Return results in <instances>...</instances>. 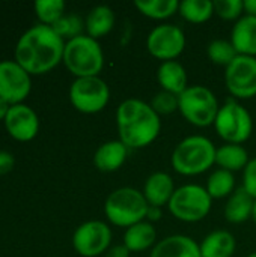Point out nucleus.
<instances>
[{"label": "nucleus", "instance_id": "nucleus-19", "mask_svg": "<svg viewBox=\"0 0 256 257\" xmlns=\"http://www.w3.org/2000/svg\"><path fill=\"white\" fill-rule=\"evenodd\" d=\"M157 81L161 86V90L174 95H181L189 87L186 68L178 60L161 62L157 69Z\"/></svg>", "mask_w": 256, "mask_h": 257}, {"label": "nucleus", "instance_id": "nucleus-37", "mask_svg": "<svg viewBox=\"0 0 256 257\" xmlns=\"http://www.w3.org/2000/svg\"><path fill=\"white\" fill-rule=\"evenodd\" d=\"M243 9H244V15L256 17V0H244Z\"/></svg>", "mask_w": 256, "mask_h": 257}, {"label": "nucleus", "instance_id": "nucleus-11", "mask_svg": "<svg viewBox=\"0 0 256 257\" xmlns=\"http://www.w3.org/2000/svg\"><path fill=\"white\" fill-rule=\"evenodd\" d=\"M225 84L229 93L238 99L256 96V57L238 54L225 68Z\"/></svg>", "mask_w": 256, "mask_h": 257}, {"label": "nucleus", "instance_id": "nucleus-16", "mask_svg": "<svg viewBox=\"0 0 256 257\" xmlns=\"http://www.w3.org/2000/svg\"><path fill=\"white\" fill-rule=\"evenodd\" d=\"M175 190L177 188L174 185V179L170 175L164 172H155L146 179L142 193L149 206L161 208L169 205Z\"/></svg>", "mask_w": 256, "mask_h": 257}, {"label": "nucleus", "instance_id": "nucleus-2", "mask_svg": "<svg viewBox=\"0 0 256 257\" xmlns=\"http://www.w3.org/2000/svg\"><path fill=\"white\" fill-rule=\"evenodd\" d=\"M116 128L119 140L128 149H142L157 140L161 120L151 104L130 98L122 101L116 110Z\"/></svg>", "mask_w": 256, "mask_h": 257}, {"label": "nucleus", "instance_id": "nucleus-31", "mask_svg": "<svg viewBox=\"0 0 256 257\" xmlns=\"http://www.w3.org/2000/svg\"><path fill=\"white\" fill-rule=\"evenodd\" d=\"M243 9V0H216L214 2V14L226 21L240 20Z\"/></svg>", "mask_w": 256, "mask_h": 257}, {"label": "nucleus", "instance_id": "nucleus-33", "mask_svg": "<svg viewBox=\"0 0 256 257\" xmlns=\"http://www.w3.org/2000/svg\"><path fill=\"white\" fill-rule=\"evenodd\" d=\"M256 200V158L250 160L243 170V185H241Z\"/></svg>", "mask_w": 256, "mask_h": 257}, {"label": "nucleus", "instance_id": "nucleus-18", "mask_svg": "<svg viewBox=\"0 0 256 257\" xmlns=\"http://www.w3.org/2000/svg\"><path fill=\"white\" fill-rule=\"evenodd\" d=\"M128 155V148L121 140L103 143L94 154V164L100 172L112 173L121 169Z\"/></svg>", "mask_w": 256, "mask_h": 257}, {"label": "nucleus", "instance_id": "nucleus-10", "mask_svg": "<svg viewBox=\"0 0 256 257\" xmlns=\"http://www.w3.org/2000/svg\"><path fill=\"white\" fill-rule=\"evenodd\" d=\"M112 244V229L107 223L91 220L80 224L72 235V247L83 257L106 254Z\"/></svg>", "mask_w": 256, "mask_h": 257}, {"label": "nucleus", "instance_id": "nucleus-6", "mask_svg": "<svg viewBox=\"0 0 256 257\" xmlns=\"http://www.w3.org/2000/svg\"><path fill=\"white\" fill-rule=\"evenodd\" d=\"M219 110V101L208 87L189 86L178 95V111L189 123L198 128L214 125Z\"/></svg>", "mask_w": 256, "mask_h": 257}, {"label": "nucleus", "instance_id": "nucleus-35", "mask_svg": "<svg viewBox=\"0 0 256 257\" xmlns=\"http://www.w3.org/2000/svg\"><path fill=\"white\" fill-rule=\"evenodd\" d=\"M106 257H130V250L122 244V245H115L107 250Z\"/></svg>", "mask_w": 256, "mask_h": 257}, {"label": "nucleus", "instance_id": "nucleus-28", "mask_svg": "<svg viewBox=\"0 0 256 257\" xmlns=\"http://www.w3.org/2000/svg\"><path fill=\"white\" fill-rule=\"evenodd\" d=\"M35 12L42 24L53 26L57 20H60L65 15V2L63 0H36Z\"/></svg>", "mask_w": 256, "mask_h": 257}, {"label": "nucleus", "instance_id": "nucleus-5", "mask_svg": "<svg viewBox=\"0 0 256 257\" xmlns=\"http://www.w3.org/2000/svg\"><path fill=\"white\" fill-rule=\"evenodd\" d=\"M149 205L142 191L122 187L110 193L104 203L106 218L116 227H131L140 221H145Z\"/></svg>", "mask_w": 256, "mask_h": 257}, {"label": "nucleus", "instance_id": "nucleus-17", "mask_svg": "<svg viewBox=\"0 0 256 257\" xmlns=\"http://www.w3.org/2000/svg\"><path fill=\"white\" fill-rule=\"evenodd\" d=\"M231 44L240 56L256 57V17L243 15L231 30Z\"/></svg>", "mask_w": 256, "mask_h": 257}, {"label": "nucleus", "instance_id": "nucleus-9", "mask_svg": "<svg viewBox=\"0 0 256 257\" xmlns=\"http://www.w3.org/2000/svg\"><path fill=\"white\" fill-rule=\"evenodd\" d=\"M69 101L75 110L94 114L106 108L110 101V89L100 77L75 78L69 87Z\"/></svg>", "mask_w": 256, "mask_h": 257}, {"label": "nucleus", "instance_id": "nucleus-40", "mask_svg": "<svg viewBox=\"0 0 256 257\" xmlns=\"http://www.w3.org/2000/svg\"><path fill=\"white\" fill-rule=\"evenodd\" d=\"M247 257H256V251H255V253H252V254H249Z\"/></svg>", "mask_w": 256, "mask_h": 257}, {"label": "nucleus", "instance_id": "nucleus-36", "mask_svg": "<svg viewBox=\"0 0 256 257\" xmlns=\"http://www.w3.org/2000/svg\"><path fill=\"white\" fill-rule=\"evenodd\" d=\"M160 218H161V208L149 206L148 214H146V221L152 223V221H158Z\"/></svg>", "mask_w": 256, "mask_h": 257}, {"label": "nucleus", "instance_id": "nucleus-24", "mask_svg": "<svg viewBox=\"0 0 256 257\" xmlns=\"http://www.w3.org/2000/svg\"><path fill=\"white\" fill-rule=\"evenodd\" d=\"M249 154L241 145L226 143L216 151V164L222 170H228L231 173L244 170L249 164Z\"/></svg>", "mask_w": 256, "mask_h": 257}, {"label": "nucleus", "instance_id": "nucleus-29", "mask_svg": "<svg viewBox=\"0 0 256 257\" xmlns=\"http://www.w3.org/2000/svg\"><path fill=\"white\" fill-rule=\"evenodd\" d=\"M208 57L214 65L219 66H229L231 62L238 56V53L235 51L234 45L231 44V41H225V39H214L208 48H207Z\"/></svg>", "mask_w": 256, "mask_h": 257}, {"label": "nucleus", "instance_id": "nucleus-27", "mask_svg": "<svg viewBox=\"0 0 256 257\" xmlns=\"http://www.w3.org/2000/svg\"><path fill=\"white\" fill-rule=\"evenodd\" d=\"M205 190H207V193L210 194L211 199H225V197H229L235 191V178H234V173H231L228 170H222V169L214 170L210 175L208 181H207Z\"/></svg>", "mask_w": 256, "mask_h": 257}, {"label": "nucleus", "instance_id": "nucleus-15", "mask_svg": "<svg viewBox=\"0 0 256 257\" xmlns=\"http://www.w3.org/2000/svg\"><path fill=\"white\" fill-rule=\"evenodd\" d=\"M149 257H202L199 244L186 235H170L158 241Z\"/></svg>", "mask_w": 256, "mask_h": 257}, {"label": "nucleus", "instance_id": "nucleus-3", "mask_svg": "<svg viewBox=\"0 0 256 257\" xmlns=\"http://www.w3.org/2000/svg\"><path fill=\"white\" fill-rule=\"evenodd\" d=\"M214 143L204 136H190L181 140L170 158L172 167L183 176H198L216 164Z\"/></svg>", "mask_w": 256, "mask_h": 257}, {"label": "nucleus", "instance_id": "nucleus-12", "mask_svg": "<svg viewBox=\"0 0 256 257\" xmlns=\"http://www.w3.org/2000/svg\"><path fill=\"white\" fill-rule=\"evenodd\" d=\"M146 48L149 54L158 60H175L186 48L184 32L175 24H160L148 35Z\"/></svg>", "mask_w": 256, "mask_h": 257}, {"label": "nucleus", "instance_id": "nucleus-22", "mask_svg": "<svg viewBox=\"0 0 256 257\" xmlns=\"http://www.w3.org/2000/svg\"><path fill=\"white\" fill-rule=\"evenodd\" d=\"M157 241V230L149 221H140L131 227H128L124 233V245L130 250V253H140L152 245Z\"/></svg>", "mask_w": 256, "mask_h": 257}, {"label": "nucleus", "instance_id": "nucleus-14", "mask_svg": "<svg viewBox=\"0 0 256 257\" xmlns=\"http://www.w3.org/2000/svg\"><path fill=\"white\" fill-rule=\"evenodd\" d=\"M5 126L8 133L20 142H29L36 137L39 131V119L35 110L26 104H15L11 105L6 117Z\"/></svg>", "mask_w": 256, "mask_h": 257}, {"label": "nucleus", "instance_id": "nucleus-32", "mask_svg": "<svg viewBox=\"0 0 256 257\" xmlns=\"http://www.w3.org/2000/svg\"><path fill=\"white\" fill-rule=\"evenodd\" d=\"M151 107L154 108V111L158 116L160 114H170V113L178 110V95L161 90V92L154 95V98L151 101Z\"/></svg>", "mask_w": 256, "mask_h": 257}, {"label": "nucleus", "instance_id": "nucleus-26", "mask_svg": "<svg viewBox=\"0 0 256 257\" xmlns=\"http://www.w3.org/2000/svg\"><path fill=\"white\" fill-rule=\"evenodd\" d=\"M180 15L192 23L202 24L208 21L214 14V2L211 0H184L180 3Z\"/></svg>", "mask_w": 256, "mask_h": 257}, {"label": "nucleus", "instance_id": "nucleus-23", "mask_svg": "<svg viewBox=\"0 0 256 257\" xmlns=\"http://www.w3.org/2000/svg\"><path fill=\"white\" fill-rule=\"evenodd\" d=\"M115 21L116 18H115V12L112 11V8L106 5H98L92 8L91 12L88 14L86 21H84V29H86L88 36L98 41L100 38L112 32V29L115 27Z\"/></svg>", "mask_w": 256, "mask_h": 257}, {"label": "nucleus", "instance_id": "nucleus-39", "mask_svg": "<svg viewBox=\"0 0 256 257\" xmlns=\"http://www.w3.org/2000/svg\"><path fill=\"white\" fill-rule=\"evenodd\" d=\"M252 220H253V223L256 224V200L255 205H253V211H252Z\"/></svg>", "mask_w": 256, "mask_h": 257}, {"label": "nucleus", "instance_id": "nucleus-13", "mask_svg": "<svg viewBox=\"0 0 256 257\" xmlns=\"http://www.w3.org/2000/svg\"><path fill=\"white\" fill-rule=\"evenodd\" d=\"M32 90L30 74L15 60L0 62V98L11 105L21 104Z\"/></svg>", "mask_w": 256, "mask_h": 257}, {"label": "nucleus", "instance_id": "nucleus-8", "mask_svg": "<svg viewBox=\"0 0 256 257\" xmlns=\"http://www.w3.org/2000/svg\"><path fill=\"white\" fill-rule=\"evenodd\" d=\"M216 133L231 145H241L250 139L253 120L250 113L235 99H228L219 110L214 120Z\"/></svg>", "mask_w": 256, "mask_h": 257}, {"label": "nucleus", "instance_id": "nucleus-30", "mask_svg": "<svg viewBox=\"0 0 256 257\" xmlns=\"http://www.w3.org/2000/svg\"><path fill=\"white\" fill-rule=\"evenodd\" d=\"M54 32L62 38V39H72V38H77L80 35H83V29H84V21L75 15V14H68V15H63L60 20H57L53 26Z\"/></svg>", "mask_w": 256, "mask_h": 257}, {"label": "nucleus", "instance_id": "nucleus-25", "mask_svg": "<svg viewBox=\"0 0 256 257\" xmlns=\"http://www.w3.org/2000/svg\"><path fill=\"white\" fill-rule=\"evenodd\" d=\"M137 11L151 20H167L180 9L178 0H136Z\"/></svg>", "mask_w": 256, "mask_h": 257}, {"label": "nucleus", "instance_id": "nucleus-38", "mask_svg": "<svg viewBox=\"0 0 256 257\" xmlns=\"http://www.w3.org/2000/svg\"><path fill=\"white\" fill-rule=\"evenodd\" d=\"M9 108H11V104L6 102L3 98H0V120H5V117H6Z\"/></svg>", "mask_w": 256, "mask_h": 257}, {"label": "nucleus", "instance_id": "nucleus-21", "mask_svg": "<svg viewBox=\"0 0 256 257\" xmlns=\"http://www.w3.org/2000/svg\"><path fill=\"white\" fill-rule=\"evenodd\" d=\"M235 238L228 230H214L199 244L202 257H232L235 253Z\"/></svg>", "mask_w": 256, "mask_h": 257}, {"label": "nucleus", "instance_id": "nucleus-1", "mask_svg": "<svg viewBox=\"0 0 256 257\" xmlns=\"http://www.w3.org/2000/svg\"><path fill=\"white\" fill-rule=\"evenodd\" d=\"M65 41L51 26L36 24L27 29L15 45V62L30 75L51 71L63 59Z\"/></svg>", "mask_w": 256, "mask_h": 257}, {"label": "nucleus", "instance_id": "nucleus-34", "mask_svg": "<svg viewBox=\"0 0 256 257\" xmlns=\"http://www.w3.org/2000/svg\"><path fill=\"white\" fill-rule=\"evenodd\" d=\"M15 166V158L6 151H0V175L9 173Z\"/></svg>", "mask_w": 256, "mask_h": 257}, {"label": "nucleus", "instance_id": "nucleus-4", "mask_svg": "<svg viewBox=\"0 0 256 257\" xmlns=\"http://www.w3.org/2000/svg\"><path fill=\"white\" fill-rule=\"evenodd\" d=\"M62 62L77 78L98 77L104 66V53L97 39L80 35L65 42Z\"/></svg>", "mask_w": 256, "mask_h": 257}, {"label": "nucleus", "instance_id": "nucleus-20", "mask_svg": "<svg viewBox=\"0 0 256 257\" xmlns=\"http://www.w3.org/2000/svg\"><path fill=\"white\" fill-rule=\"evenodd\" d=\"M255 199L243 188H237L229 197L225 205V218L228 223L241 224L252 218Z\"/></svg>", "mask_w": 256, "mask_h": 257}, {"label": "nucleus", "instance_id": "nucleus-7", "mask_svg": "<svg viewBox=\"0 0 256 257\" xmlns=\"http://www.w3.org/2000/svg\"><path fill=\"white\" fill-rule=\"evenodd\" d=\"M211 205L213 199L204 187L187 184L175 190L167 208L177 220L184 223H198L210 214Z\"/></svg>", "mask_w": 256, "mask_h": 257}]
</instances>
